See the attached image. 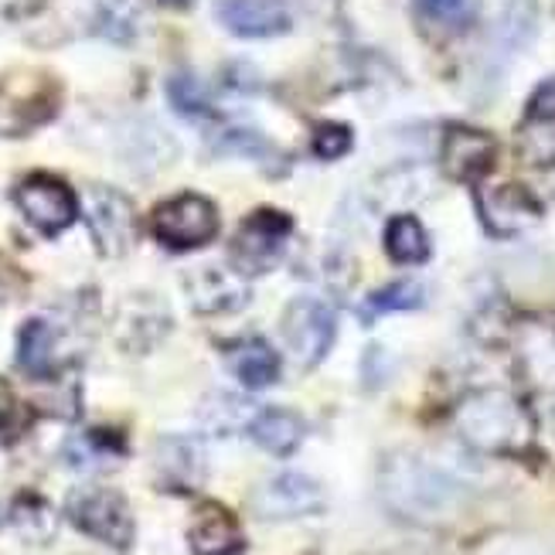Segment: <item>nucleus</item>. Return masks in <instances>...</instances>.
<instances>
[{"mask_svg": "<svg viewBox=\"0 0 555 555\" xmlns=\"http://www.w3.org/2000/svg\"><path fill=\"white\" fill-rule=\"evenodd\" d=\"M21 289H24V276H21V270L14 267L11 259L0 256V300L21 297Z\"/></svg>", "mask_w": 555, "mask_h": 555, "instance_id": "72a5a7b5", "label": "nucleus"}, {"mask_svg": "<svg viewBox=\"0 0 555 555\" xmlns=\"http://www.w3.org/2000/svg\"><path fill=\"white\" fill-rule=\"evenodd\" d=\"M321 504H324L321 485L297 470H283L270 480H262L253 494V508L270 521H289V518L313 515Z\"/></svg>", "mask_w": 555, "mask_h": 555, "instance_id": "9b49d317", "label": "nucleus"}, {"mask_svg": "<svg viewBox=\"0 0 555 555\" xmlns=\"http://www.w3.org/2000/svg\"><path fill=\"white\" fill-rule=\"evenodd\" d=\"M552 429H555V416H552Z\"/></svg>", "mask_w": 555, "mask_h": 555, "instance_id": "4c0bfd02", "label": "nucleus"}, {"mask_svg": "<svg viewBox=\"0 0 555 555\" xmlns=\"http://www.w3.org/2000/svg\"><path fill=\"white\" fill-rule=\"evenodd\" d=\"M127 443L109 429H86L65 443V461L76 470H106L116 461H124Z\"/></svg>", "mask_w": 555, "mask_h": 555, "instance_id": "5701e85b", "label": "nucleus"}, {"mask_svg": "<svg viewBox=\"0 0 555 555\" xmlns=\"http://www.w3.org/2000/svg\"><path fill=\"white\" fill-rule=\"evenodd\" d=\"M188 297L198 313L215 318V313H232L238 307H246L249 289H246L243 273L238 270L205 267V270H195L188 276Z\"/></svg>", "mask_w": 555, "mask_h": 555, "instance_id": "a211bd4d", "label": "nucleus"}, {"mask_svg": "<svg viewBox=\"0 0 555 555\" xmlns=\"http://www.w3.org/2000/svg\"><path fill=\"white\" fill-rule=\"evenodd\" d=\"M154 477L164 491L191 494L205 485L208 461L198 440L191 437H164L154 450Z\"/></svg>", "mask_w": 555, "mask_h": 555, "instance_id": "ddd939ff", "label": "nucleus"}, {"mask_svg": "<svg viewBox=\"0 0 555 555\" xmlns=\"http://www.w3.org/2000/svg\"><path fill=\"white\" fill-rule=\"evenodd\" d=\"M17 369L28 378H52L59 372V331L44 318L24 321L17 331Z\"/></svg>", "mask_w": 555, "mask_h": 555, "instance_id": "aec40b11", "label": "nucleus"}, {"mask_svg": "<svg viewBox=\"0 0 555 555\" xmlns=\"http://www.w3.org/2000/svg\"><path fill=\"white\" fill-rule=\"evenodd\" d=\"M48 0H4V11L11 17H28V14H38Z\"/></svg>", "mask_w": 555, "mask_h": 555, "instance_id": "f704fd0d", "label": "nucleus"}, {"mask_svg": "<svg viewBox=\"0 0 555 555\" xmlns=\"http://www.w3.org/2000/svg\"><path fill=\"white\" fill-rule=\"evenodd\" d=\"M289 215L276 211V208H259L249 219L238 225L235 238H232V267L243 276H256L262 270H270L273 262L283 256V246L289 238Z\"/></svg>", "mask_w": 555, "mask_h": 555, "instance_id": "6e6552de", "label": "nucleus"}, {"mask_svg": "<svg viewBox=\"0 0 555 555\" xmlns=\"http://www.w3.org/2000/svg\"><path fill=\"white\" fill-rule=\"evenodd\" d=\"M337 337V318L324 300L300 297L283 313V341L297 369H318Z\"/></svg>", "mask_w": 555, "mask_h": 555, "instance_id": "0eeeda50", "label": "nucleus"}, {"mask_svg": "<svg viewBox=\"0 0 555 555\" xmlns=\"http://www.w3.org/2000/svg\"><path fill=\"white\" fill-rule=\"evenodd\" d=\"M313 154L334 160V157H345L351 151V130L345 124H318L313 127Z\"/></svg>", "mask_w": 555, "mask_h": 555, "instance_id": "473e14b6", "label": "nucleus"}, {"mask_svg": "<svg viewBox=\"0 0 555 555\" xmlns=\"http://www.w3.org/2000/svg\"><path fill=\"white\" fill-rule=\"evenodd\" d=\"M229 369L246 385V389H267L280 378V354L262 341V337H246L229 348Z\"/></svg>", "mask_w": 555, "mask_h": 555, "instance_id": "4be33fe9", "label": "nucleus"}, {"mask_svg": "<svg viewBox=\"0 0 555 555\" xmlns=\"http://www.w3.org/2000/svg\"><path fill=\"white\" fill-rule=\"evenodd\" d=\"M215 151H219V154H238V157L262 160V157H270L273 147H270L267 137H259L249 127H225L219 137H215Z\"/></svg>", "mask_w": 555, "mask_h": 555, "instance_id": "2f4dec72", "label": "nucleus"}, {"mask_svg": "<svg viewBox=\"0 0 555 555\" xmlns=\"http://www.w3.org/2000/svg\"><path fill=\"white\" fill-rule=\"evenodd\" d=\"M11 521H14V528L17 532L28 539V542H52V535H55V525H59V518H55V512H52V504H48L44 498H38V494H17L14 498V508H11Z\"/></svg>", "mask_w": 555, "mask_h": 555, "instance_id": "cd10ccee", "label": "nucleus"}, {"mask_svg": "<svg viewBox=\"0 0 555 555\" xmlns=\"http://www.w3.org/2000/svg\"><path fill=\"white\" fill-rule=\"evenodd\" d=\"M249 433H253V440L267 453L289 456V453L300 450V443L307 437V426H304V420L297 413L273 405V409H259L253 426H249Z\"/></svg>", "mask_w": 555, "mask_h": 555, "instance_id": "412c9836", "label": "nucleus"}, {"mask_svg": "<svg viewBox=\"0 0 555 555\" xmlns=\"http://www.w3.org/2000/svg\"><path fill=\"white\" fill-rule=\"evenodd\" d=\"M453 426L461 440L480 453H518L532 440V420L525 405L501 389L470 392L456 405Z\"/></svg>", "mask_w": 555, "mask_h": 555, "instance_id": "f03ea898", "label": "nucleus"}, {"mask_svg": "<svg viewBox=\"0 0 555 555\" xmlns=\"http://www.w3.org/2000/svg\"><path fill=\"white\" fill-rule=\"evenodd\" d=\"M68 521L82 535L103 542L116 552H127L133 545V512L127 498L113 488H79L65 501Z\"/></svg>", "mask_w": 555, "mask_h": 555, "instance_id": "20e7f679", "label": "nucleus"}, {"mask_svg": "<svg viewBox=\"0 0 555 555\" xmlns=\"http://www.w3.org/2000/svg\"><path fill=\"white\" fill-rule=\"evenodd\" d=\"M426 304V286L416 280H399L389 286H378L365 297V304L358 307L361 321H378L382 313H396V310H420Z\"/></svg>", "mask_w": 555, "mask_h": 555, "instance_id": "a878e982", "label": "nucleus"}, {"mask_svg": "<svg viewBox=\"0 0 555 555\" xmlns=\"http://www.w3.org/2000/svg\"><path fill=\"white\" fill-rule=\"evenodd\" d=\"M416 14L429 31L464 35L480 14V0H416Z\"/></svg>", "mask_w": 555, "mask_h": 555, "instance_id": "393cba45", "label": "nucleus"}, {"mask_svg": "<svg viewBox=\"0 0 555 555\" xmlns=\"http://www.w3.org/2000/svg\"><path fill=\"white\" fill-rule=\"evenodd\" d=\"M219 21L238 38H273L289 28L283 0H219Z\"/></svg>", "mask_w": 555, "mask_h": 555, "instance_id": "6ab92c4d", "label": "nucleus"}, {"mask_svg": "<svg viewBox=\"0 0 555 555\" xmlns=\"http://www.w3.org/2000/svg\"><path fill=\"white\" fill-rule=\"evenodd\" d=\"M11 416H14V392H11V385L0 378V426H4Z\"/></svg>", "mask_w": 555, "mask_h": 555, "instance_id": "c9c22d12", "label": "nucleus"}, {"mask_svg": "<svg viewBox=\"0 0 555 555\" xmlns=\"http://www.w3.org/2000/svg\"><path fill=\"white\" fill-rule=\"evenodd\" d=\"M140 28L137 0H100L95 8V31L116 44H130Z\"/></svg>", "mask_w": 555, "mask_h": 555, "instance_id": "c85d7f7f", "label": "nucleus"}, {"mask_svg": "<svg viewBox=\"0 0 555 555\" xmlns=\"http://www.w3.org/2000/svg\"><path fill=\"white\" fill-rule=\"evenodd\" d=\"M167 100H171V106L181 116H188V119H205V116H211L208 89L202 86L198 76H191V72H175V76L167 79Z\"/></svg>", "mask_w": 555, "mask_h": 555, "instance_id": "c756f323", "label": "nucleus"}, {"mask_svg": "<svg viewBox=\"0 0 555 555\" xmlns=\"http://www.w3.org/2000/svg\"><path fill=\"white\" fill-rule=\"evenodd\" d=\"M515 365L539 392H555V324L528 318L515 327Z\"/></svg>", "mask_w": 555, "mask_h": 555, "instance_id": "4468645a", "label": "nucleus"}, {"mask_svg": "<svg viewBox=\"0 0 555 555\" xmlns=\"http://www.w3.org/2000/svg\"><path fill=\"white\" fill-rule=\"evenodd\" d=\"M535 31V8L518 0V4H508L498 21V41L504 48H521Z\"/></svg>", "mask_w": 555, "mask_h": 555, "instance_id": "7c9ffc66", "label": "nucleus"}, {"mask_svg": "<svg viewBox=\"0 0 555 555\" xmlns=\"http://www.w3.org/2000/svg\"><path fill=\"white\" fill-rule=\"evenodd\" d=\"M378 494L392 515L416 525L447 521L464 501V488L447 470L416 453L385 456L378 467Z\"/></svg>", "mask_w": 555, "mask_h": 555, "instance_id": "f257e3e1", "label": "nucleus"}, {"mask_svg": "<svg viewBox=\"0 0 555 555\" xmlns=\"http://www.w3.org/2000/svg\"><path fill=\"white\" fill-rule=\"evenodd\" d=\"M188 545L195 555H238L246 548L243 528L235 515L219 501H205L202 508L191 515L188 525Z\"/></svg>", "mask_w": 555, "mask_h": 555, "instance_id": "f3484780", "label": "nucleus"}, {"mask_svg": "<svg viewBox=\"0 0 555 555\" xmlns=\"http://www.w3.org/2000/svg\"><path fill=\"white\" fill-rule=\"evenodd\" d=\"M62 89L48 72L17 68L0 76V137H21L59 113Z\"/></svg>", "mask_w": 555, "mask_h": 555, "instance_id": "7ed1b4c3", "label": "nucleus"}, {"mask_svg": "<svg viewBox=\"0 0 555 555\" xmlns=\"http://www.w3.org/2000/svg\"><path fill=\"white\" fill-rule=\"evenodd\" d=\"M385 253L402 267H420L429 259V235L416 215H396L385 229Z\"/></svg>", "mask_w": 555, "mask_h": 555, "instance_id": "b1692460", "label": "nucleus"}, {"mask_svg": "<svg viewBox=\"0 0 555 555\" xmlns=\"http://www.w3.org/2000/svg\"><path fill=\"white\" fill-rule=\"evenodd\" d=\"M157 4H164V8H188V4H195V0H157Z\"/></svg>", "mask_w": 555, "mask_h": 555, "instance_id": "e433bc0d", "label": "nucleus"}, {"mask_svg": "<svg viewBox=\"0 0 555 555\" xmlns=\"http://www.w3.org/2000/svg\"><path fill=\"white\" fill-rule=\"evenodd\" d=\"M171 331V313L167 307L151 297V294H133L119 304L116 313V341L119 348H127L133 354L140 351H151L160 337Z\"/></svg>", "mask_w": 555, "mask_h": 555, "instance_id": "dca6fc26", "label": "nucleus"}, {"mask_svg": "<svg viewBox=\"0 0 555 555\" xmlns=\"http://www.w3.org/2000/svg\"><path fill=\"white\" fill-rule=\"evenodd\" d=\"M151 232L167 249H198L208 246L219 232V208L202 195H178L167 198L151 215Z\"/></svg>", "mask_w": 555, "mask_h": 555, "instance_id": "39448f33", "label": "nucleus"}, {"mask_svg": "<svg viewBox=\"0 0 555 555\" xmlns=\"http://www.w3.org/2000/svg\"><path fill=\"white\" fill-rule=\"evenodd\" d=\"M477 215L494 238H515L542 222V202L525 184H485L477 191Z\"/></svg>", "mask_w": 555, "mask_h": 555, "instance_id": "9d476101", "label": "nucleus"}, {"mask_svg": "<svg viewBox=\"0 0 555 555\" xmlns=\"http://www.w3.org/2000/svg\"><path fill=\"white\" fill-rule=\"evenodd\" d=\"M494 160H498V143L491 133L477 127H461V124L443 133L440 164L450 181H461V184L485 181L491 175Z\"/></svg>", "mask_w": 555, "mask_h": 555, "instance_id": "f8f14e48", "label": "nucleus"}, {"mask_svg": "<svg viewBox=\"0 0 555 555\" xmlns=\"http://www.w3.org/2000/svg\"><path fill=\"white\" fill-rule=\"evenodd\" d=\"M518 157L532 167L555 164V79L542 82L528 100L525 119L518 127Z\"/></svg>", "mask_w": 555, "mask_h": 555, "instance_id": "2eb2a0df", "label": "nucleus"}, {"mask_svg": "<svg viewBox=\"0 0 555 555\" xmlns=\"http://www.w3.org/2000/svg\"><path fill=\"white\" fill-rule=\"evenodd\" d=\"M86 222L95 249L106 259H124L137 246V211L124 191L106 184H89Z\"/></svg>", "mask_w": 555, "mask_h": 555, "instance_id": "423d86ee", "label": "nucleus"}, {"mask_svg": "<svg viewBox=\"0 0 555 555\" xmlns=\"http://www.w3.org/2000/svg\"><path fill=\"white\" fill-rule=\"evenodd\" d=\"M14 202L41 235H59L79 215V202L72 195V188L52 175H28L14 188Z\"/></svg>", "mask_w": 555, "mask_h": 555, "instance_id": "1a4fd4ad", "label": "nucleus"}, {"mask_svg": "<svg viewBox=\"0 0 555 555\" xmlns=\"http://www.w3.org/2000/svg\"><path fill=\"white\" fill-rule=\"evenodd\" d=\"M202 423L208 433H219V437H229L235 429H249L256 420V405H249L246 399L229 396V392H215L202 402Z\"/></svg>", "mask_w": 555, "mask_h": 555, "instance_id": "bb28decb", "label": "nucleus"}]
</instances>
